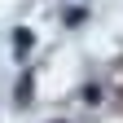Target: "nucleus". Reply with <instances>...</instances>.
Listing matches in <instances>:
<instances>
[{
    "mask_svg": "<svg viewBox=\"0 0 123 123\" xmlns=\"http://www.w3.org/2000/svg\"><path fill=\"white\" fill-rule=\"evenodd\" d=\"M13 53H18V57H26V53H31V31H26V26L13 35Z\"/></svg>",
    "mask_w": 123,
    "mask_h": 123,
    "instance_id": "nucleus-1",
    "label": "nucleus"
}]
</instances>
